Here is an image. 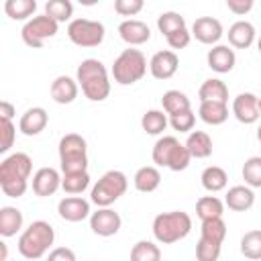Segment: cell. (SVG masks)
<instances>
[{
    "label": "cell",
    "instance_id": "obj_1",
    "mask_svg": "<svg viewBox=\"0 0 261 261\" xmlns=\"http://www.w3.org/2000/svg\"><path fill=\"white\" fill-rule=\"evenodd\" d=\"M33 159L27 153H12L0 163V190L8 198H20L29 188Z\"/></svg>",
    "mask_w": 261,
    "mask_h": 261
},
{
    "label": "cell",
    "instance_id": "obj_2",
    "mask_svg": "<svg viewBox=\"0 0 261 261\" xmlns=\"http://www.w3.org/2000/svg\"><path fill=\"white\" fill-rule=\"evenodd\" d=\"M75 80L82 86V92L88 100L92 102H102L110 94V80H108V69L102 61L98 59H84L77 65Z\"/></svg>",
    "mask_w": 261,
    "mask_h": 261
},
{
    "label": "cell",
    "instance_id": "obj_3",
    "mask_svg": "<svg viewBox=\"0 0 261 261\" xmlns=\"http://www.w3.org/2000/svg\"><path fill=\"white\" fill-rule=\"evenodd\" d=\"M192 230V218L184 210L161 212L153 218V237L161 245H171L186 239Z\"/></svg>",
    "mask_w": 261,
    "mask_h": 261
},
{
    "label": "cell",
    "instance_id": "obj_4",
    "mask_svg": "<svg viewBox=\"0 0 261 261\" xmlns=\"http://www.w3.org/2000/svg\"><path fill=\"white\" fill-rule=\"evenodd\" d=\"M55 241V230L45 220H35L18 237V253L24 259H41Z\"/></svg>",
    "mask_w": 261,
    "mask_h": 261
},
{
    "label": "cell",
    "instance_id": "obj_5",
    "mask_svg": "<svg viewBox=\"0 0 261 261\" xmlns=\"http://www.w3.org/2000/svg\"><path fill=\"white\" fill-rule=\"evenodd\" d=\"M59 163L61 173H84L88 171V143L77 133H67L59 141Z\"/></svg>",
    "mask_w": 261,
    "mask_h": 261
},
{
    "label": "cell",
    "instance_id": "obj_6",
    "mask_svg": "<svg viewBox=\"0 0 261 261\" xmlns=\"http://www.w3.org/2000/svg\"><path fill=\"white\" fill-rule=\"evenodd\" d=\"M153 163L159 165V167H167L171 171H184L188 165H190V151L184 143H179L175 137L167 135V137H161L155 145H153Z\"/></svg>",
    "mask_w": 261,
    "mask_h": 261
},
{
    "label": "cell",
    "instance_id": "obj_7",
    "mask_svg": "<svg viewBox=\"0 0 261 261\" xmlns=\"http://www.w3.org/2000/svg\"><path fill=\"white\" fill-rule=\"evenodd\" d=\"M147 73V59L139 49H124L112 65V77L120 86H130Z\"/></svg>",
    "mask_w": 261,
    "mask_h": 261
},
{
    "label": "cell",
    "instance_id": "obj_8",
    "mask_svg": "<svg viewBox=\"0 0 261 261\" xmlns=\"http://www.w3.org/2000/svg\"><path fill=\"white\" fill-rule=\"evenodd\" d=\"M128 188V179L122 171L118 169H110L106 171L98 181L96 186L92 188V202L98 206V208H108L110 204H114L120 196H124Z\"/></svg>",
    "mask_w": 261,
    "mask_h": 261
},
{
    "label": "cell",
    "instance_id": "obj_9",
    "mask_svg": "<svg viewBox=\"0 0 261 261\" xmlns=\"http://www.w3.org/2000/svg\"><path fill=\"white\" fill-rule=\"evenodd\" d=\"M67 37L77 47H98L104 41V24L90 18H73L67 24Z\"/></svg>",
    "mask_w": 261,
    "mask_h": 261
},
{
    "label": "cell",
    "instance_id": "obj_10",
    "mask_svg": "<svg viewBox=\"0 0 261 261\" xmlns=\"http://www.w3.org/2000/svg\"><path fill=\"white\" fill-rule=\"evenodd\" d=\"M57 29H59V22H55L47 14H39V16H33L31 20L24 22L20 37H22L24 45L39 49V47H43L45 39H51L57 35Z\"/></svg>",
    "mask_w": 261,
    "mask_h": 261
},
{
    "label": "cell",
    "instance_id": "obj_11",
    "mask_svg": "<svg viewBox=\"0 0 261 261\" xmlns=\"http://www.w3.org/2000/svg\"><path fill=\"white\" fill-rule=\"evenodd\" d=\"M122 218L118 212L110 208H98L96 212L90 214V228L98 237H112L120 230Z\"/></svg>",
    "mask_w": 261,
    "mask_h": 261
},
{
    "label": "cell",
    "instance_id": "obj_12",
    "mask_svg": "<svg viewBox=\"0 0 261 261\" xmlns=\"http://www.w3.org/2000/svg\"><path fill=\"white\" fill-rule=\"evenodd\" d=\"M179 67V57L175 55V51H169V49H163V51H157L151 61H149V71L155 80H169L175 75Z\"/></svg>",
    "mask_w": 261,
    "mask_h": 261
},
{
    "label": "cell",
    "instance_id": "obj_13",
    "mask_svg": "<svg viewBox=\"0 0 261 261\" xmlns=\"http://www.w3.org/2000/svg\"><path fill=\"white\" fill-rule=\"evenodd\" d=\"M232 114L243 124H253L259 120V98L251 92H243L232 100Z\"/></svg>",
    "mask_w": 261,
    "mask_h": 261
},
{
    "label": "cell",
    "instance_id": "obj_14",
    "mask_svg": "<svg viewBox=\"0 0 261 261\" xmlns=\"http://www.w3.org/2000/svg\"><path fill=\"white\" fill-rule=\"evenodd\" d=\"M61 177L57 169L53 167H41L35 171L33 175V192L41 198H47V196H53L59 188H61Z\"/></svg>",
    "mask_w": 261,
    "mask_h": 261
},
{
    "label": "cell",
    "instance_id": "obj_15",
    "mask_svg": "<svg viewBox=\"0 0 261 261\" xmlns=\"http://www.w3.org/2000/svg\"><path fill=\"white\" fill-rule=\"evenodd\" d=\"M192 35L204 45H214L222 37V24L214 16H200L192 24Z\"/></svg>",
    "mask_w": 261,
    "mask_h": 261
},
{
    "label": "cell",
    "instance_id": "obj_16",
    "mask_svg": "<svg viewBox=\"0 0 261 261\" xmlns=\"http://www.w3.org/2000/svg\"><path fill=\"white\" fill-rule=\"evenodd\" d=\"M57 212L67 222H82L84 218L90 216V202L80 196H67V198L59 200Z\"/></svg>",
    "mask_w": 261,
    "mask_h": 261
},
{
    "label": "cell",
    "instance_id": "obj_17",
    "mask_svg": "<svg viewBox=\"0 0 261 261\" xmlns=\"http://www.w3.org/2000/svg\"><path fill=\"white\" fill-rule=\"evenodd\" d=\"M47 122H49L47 110L41 108V106H35V108H29V110L20 116V120H18V130H20L22 135H27V137H35V135H39V133L45 130Z\"/></svg>",
    "mask_w": 261,
    "mask_h": 261
},
{
    "label": "cell",
    "instance_id": "obj_18",
    "mask_svg": "<svg viewBox=\"0 0 261 261\" xmlns=\"http://www.w3.org/2000/svg\"><path fill=\"white\" fill-rule=\"evenodd\" d=\"M118 35L124 43L128 45H143L151 39V31L149 27L143 22V20H137V18H128V20H122L118 24Z\"/></svg>",
    "mask_w": 261,
    "mask_h": 261
},
{
    "label": "cell",
    "instance_id": "obj_19",
    "mask_svg": "<svg viewBox=\"0 0 261 261\" xmlns=\"http://www.w3.org/2000/svg\"><path fill=\"white\" fill-rule=\"evenodd\" d=\"M206 61H208V67L216 73H228L234 63H237V55L234 51L228 47V45H214L208 55H206Z\"/></svg>",
    "mask_w": 261,
    "mask_h": 261
},
{
    "label": "cell",
    "instance_id": "obj_20",
    "mask_svg": "<svg viewBox=\"0 0 261 261\" xmlns=\"http://www.w3.org/2000/svg\"><path fill=\"white\" fill-rule=\"evenodd\" d=\"M77 80H71L69 75H57L51 84V98L57 104H71L77 98Z\"/></svg>",
    "mask_w": 261,
    "mask_h": 261
},
{
    "label": "cell",
    "instance_id": "obj_21",
    "mask_svg": "<svg viewBox=\"0 0 261 261\" xmlns=\"http://www.w3.org/2000/svg\"><path fill=\"white\" fill-rule=\"evenodd\" d=\"M224 204L234 212H245L255 204V194L249 186H232L226 192Z\"/></svg>",
    "mask_w": 261,
    "mask_h": 261
},
{
    "label": "cell",
    "instance_id": "obj_22",
    "mask_svg": "<svg viewBox=\"0 0 261 261\" xmlns=\"http://www.w3.org/2000/svg\"><path fill=\"white\" fill-rule=\"evenodd\" d=\"M255 41V27L249 20H237L228 29V43L237 49H247Z\"/></svg>",
    "mask_w": 261,
    "mask_h": 261
},
{
    "label": "cell",
    "instance_id": "obj_23",
    "mask_svg": "<svg viewBox=\"0 0 261 261\" xmlns=\"http://www.w3.org/2000/svg\"><path fill=\"white\" fill-rule=\"evenodd\" d=\"M198 96H200V102H224L226 104L228 102V88L222 80L210 77L200 86Z\"/></svg>",
    "mask_w": 261,
    "mask_h": 261
},
{
    "label": "cell",
    "instance_id": "obj_24",
    "mask_svg": "<svg viewBox=\"0 0 261 261\" xmlns=\"http://www.w3.org/2000/svg\"><path fill=\"white\" fill-rule=\"evenodd\" d=\"M133 184H135V188H137L139 192L151 194V192H155V190L159 188V184H161V173H159V169L153 167V165L139 167L137 173H135V177H133Z\"/></svg>",
    "mask_w": 261,
    "mask_h": 261
},
{
    "label": "cell",
    "instance_id": "obj_25",
    "mask_svg": "<svg viewBox=\"0 0 261 261\" xmlns=\"http://www.w3.org/2000/svg\"><path fill=\"white\" fill-rule=\"evenodd\" d=\"M22 228V212L14 206H2L0 208V234L4 239L14 237Z\"/></svg>",
    "mask_w": 261,
    "mask_h": 261
},
{
    "label": "cell",
    "instance_id": "obj_26",
    "mask_svg": "<svg viewBox=\"0 0 261 261\" xmlns=\"http://www.w3.org/2000/svg\"><path fill=\"white\" fill-rule=\"evenodd\" d=\"M186 147H188L190 155L196 157V159H206V157L212 155V139L204 130L190 133L188 135V141H186Z\"/></svg>",
    "mask_w": 261,
    "mask_h": 261
},
{
    "label": "cell",
    "instance_id": "obj_27",
    "mask_svg": "<svg viewBox=\"0 0 261 261\" xmlns=\"http://www.w3.org/2000/svg\"><path fill=\"white\" fill-rule=\"evenodd\" d=\"M198 114L206 124L218 126L228 118V106L224 102H200Z\"/></svg>",
    "mask_w": 261,
    "mask_h": 261
},
{
    "label": "cell",
    "instance_id": "obj_28",
    "mask_svg": "<svg viewBox=\"0 0 261 261\" xmlns=\"http://www.w3.org/2000/svg\"><path fill=\"white\" fill-rule=\"evenodd\" d=\"M196 214L198 218L204 220H212V218H222L224 214V202L216 196H202L196 202Z\"/></svg>",
    "mask_w": 261,
    "mask_h": 261
},
{
    "label": "cell",
    "instance_id": "obj_29",
    "mask_svg": "<svg viewBox=\"0 0 261 261\" xmlns=\"http://www.w3.org/2000/svg\"><path fill=\"white\" fill-rule=\"evenodd\" d=\"M161 106H163V112L169 114V116H173L177 112H184V110H192L190 108V98L179 90H167L161 96Z\"/></svg>",
    "mask_w": 261,
    "mask_h": 261
},
{
    "label": "cell",
    "instance_id": "obj_30",
    "mask_svg": "<svg viewBox=\"0 0 261 261\" xmlns=\"http://www.w3.org/2000/svg\"><path fill=\"white\" fill-rule=\"evenodd\" d=\"M200 179H202L204 190H208V192H212V194L224 190L226 184H228V175H226V171H224L222 167H218V165H210V167H206V169L202 171Z\"/></svg>",
    "mask_w": 261,
    "mask_h": 261
},
{
    "label": "cell",
    "instance_id": "obj_31",
    "mask_svg": "<svg viewBox=\"0 0 261 261\" xmlns=\"http://www.w3.org/2000/svg\"><path fill=\"white\" fill-rule=\"evenodd\" d=\"M35 10H37V2L35 0H6L4 2V12L12 20H27L29 16L35 14Z\"/></svg>",
    "mask_w": 261,
    "mask_h": 261
},
{
    "label": "cell",
    "instance_id": "obj_32",
    "mask_svg": "<svg viewBox=\"0 0 261 261\" xmlns=\"http://www.w3.org/2000/svg\"><path fill=\"white\" fill-rule=\"evenodd\" d=\"M167 114H163V110H147L141 118V126L147 135H161L167 126Z\"/></svg>",
    "mask_w": 261,
    "mask_h": 261
},
{
    "label": "cell",
    "instance_id": "obj_33",
    "mask_svg": "<svg viewBox=\"0 0 261 261\" xmlns=\"http://www.w3.org/2000/svg\"><path fill=\"white\" fill-rule=\"evenodd\" d=\"M226 237V224L222 218H212V220H204L202 222V228H200V239H206L210 243H216V245H222Z\"/></svg>",
    "mask_w": 261,
    "mask_h": 261
},
{
    "label": "cell",
    "instance_id": "obj_34",
    "mask_svg": "<svg viewBox=\"0 0 261 261\" xmlns=\"http://www.w3.org/2000/svg\"><path fill=\"white\" fill-rule=\"evenodd\" d=\"M130 261H161V249L153 241H139L130 249Z\"/></svg>",
    "mask_w": 261,
    "mask_h": 261
},
{
    "label": "cell",
    "instance_id": "obj_35",
    "mask_svg": "<svg viewBox=\"0 0 261 261\" xmlns=\"http://www.w3.org/2000/svg\"><path fill=\"white\" fill-rule=\"evenodd\" d=\"M157 29L161 31V35L169 37L171 33L179 31V29H186V18L179 14V12H173V10H167V12H161L157 16Z\"/></svg>",
    "mask_w": 261,
    "mask_h": 261
},
{
    "label": "cell",
    "instance_id": "obj_36",
    "mask_svg": "<svg viewBox=\"0 0 261 261\" xmlns=\"http://www.w3.org/2000/svg\"><path fill=\"white\" fill-rule=\"evenodd\" d=\"M241 253L251 261H259L261 259V230H249V232L243 234Z\"/></svg>",
    "mask_w": 261,
    "mask_h": 261
},
{
    "label": "cell",
    "instance_id": "obj_37",
    "mask_svg": "<svg viewBox=\"0 0 261 261\" xmlns=\"http://www.w3.org/2000/svg\"><path fill=\"white\" fill-rule=\"evenodd\" d=\"M45 14L51 16L55 22H65L73 14V4L69 0H49L45 2Z\"/></svg>",
    "mask_w": 261,
    "mask_h": 261
},
{
    "label": "cell",
    "instance_id": "obj_38",
    "mask_svg": "<svg viewBox=\"0 0 261 261\" xmlns=\"http://www.w3.org/2000/svg\"><path fill=\"white\" fill-rule=\"evenodd\" d=\"M88 186H90V175H88V171H84V173H69V175H63V177H61V188H63V192H65V194H71V196L82 194Z\"/></svg>",
    "mask_w": 261,
    "mask_h": 261
},
{
    "label": "cell",
    "instance_id": "obj_39",
    "mask_svg": "<svg viewBox=\"0 0 261 261\" xmlns=\"http://www.w3.org/2000/svg\"><path fill=\"white\" fill-rule=\"evenodd\" d=\"M243 179L249 188H261V157H249L243 163Z\"/></svg>",
    "mask_w": 261,
    "mask_h": 261
},
{
    "label": "cell",
    "instance_id": "obj_40",
    "mask_svg": "<svg viewBox=\"0 0 261 261\" xmlns=\"http://www.w3.org/2000/svg\"><path fill=\"white\" fill-rule=\"evenodd\" d=\"M220 249H222V245L200 239L196 243V259L198 261H218L220 259Z\"/></svg>",
    "mask_w": 261,
    "mask_h": 261
},
{
    "label": "cell",
    "instance_id": "obj_41",
    "mask_svg": "<svg viewBox=\"0 0 261 261\" xmlns=\"http://www.w3.org/2000/svg\"><path fill=\"white\" fill-rule=\"evenodd\" d=\"M194 122H196V116H194L192 110H184V112H177V114L169 116V124L177 133H190L194 128Z\"/></svg>",
    "mask_w": 261,
    "mask_h": 261
},
{
    "label": "cell",
    "instance_id": "obj_42",
    "mask_svg": "<svg viewBox=\"0 0 261 261\" xmlns=\"http://www.w3.org/2000/svg\"><path fill=\"white\" fill-rule=\"evenodd\" d=\"M0 153L10 151V147L14 145V137H16V128L12 124V120H0Z\"/></svg>",
    "mask_w": 261,
    "mask_h": 261
},
{
    "label": "cell",
    "instance_id": "obj_43",
    "mask_svg": "<svg viewBox=\"0 0 261 261\" xmlns=\"http://www.w3.org/2000/svg\"><path fill=\"white\" fill-rule=\"evenodd\" d=\"M114 10L120 16H135L143 10V0H116Z\"/></svg>",
    "mask_w": 261,
    "mask_h": 261
},
{
    "label": "cell",
    "instance_id": "obj_44",
    "mask_svg": "<svg viewBox=\"0 0 261 261\" xmlns=\"http://www.w3.org/2000/svg\"><path fill=\"white\" fill-rule=\"evenodd\" d=\"M165 39H167V45H169L171 49H184V47H188V45H190L192 33H190L188 29H179V31L171 33V35H169V37H165Z\"/></svg>",
    "mask_w": 261,
    "mask_h": 261
},
{
    "label": "cell",
    "instance_id": "obj_45",
    "mask_svg": "<svg viewBox=\"0 0 261 261\" xmlns=\"http://www.w3.org/2000/svg\"><path fill=\"white\" fill-rule=\"evenodd\" d=\"M45 261H77L75 259V253L69 249V247H55Z\"/></svg>",
    "mask_w": 261,
    "mask_h": 261
},
{
    "label": "cell",
    "instance_id": "obj_46",
    "mask_svg": "<svg viewBox=\"0 0 261 261\" xmlns=\"http://www.w3.org/2000/svg\"><path fill=\"white\" fill-rule=\"evenodd\" d=\"M226 8L232 12V14H247L251 8H253V0H226Z\"/></svg>",
    "mask_w": 261,
    "mask_h": 261
},
{
    "label": "cell",
    "instance_id": "obj_47",
    "mask_svg": "<svg viewBox=\"0 0 261 261\" xmlns=\"http://www.w3.org/2000/svg\"><path fill=\"white\" fill-rule=\"evenodd\" d=\"M14 106L10 104V102H6V100H2L0 102V120H12V116H14Z\"/></svg>",
    "mask_w": 261,
    "mask_h": 261
},
{
    "label": "cell",
    "instance_id": "obj_48",
    "mask_svg": "<svg viewBox=\"0 0 261 261\" xmlns=\"http://www.w3.org/2000/svg\"><path fill=\"white\" fill-rule=\"evenodd\" d=\"M0 261H6V243H0Z\"/></svg>",
    "mask_w": 261,
    "mask_h": 261
},
{
    "label": "cell",
    "instance_id": "obj_49",
    "mask_svg": "<svg viewBox=\"0 0 261 261\" xmlns=\"http://www.w3.org/2000/svg\"><path fill=\"white\" fill-rule=\"evenodd\" d=\"M257 139H259V143H261V124H259V128H257Z\"/></svg>",
    "mask_w": 261,
    "mask_h": 261
},
{
    "label": "cell",
    "instance_id": "obj_50",
    "mask_svg": "<svg viewBox=\"0 0 261 261\" xmlns=\"http://www.w3.org/2000/svg\"><path fill=\"white\" fill-rule=\"evenodd\" d=\"M257 49H259V53H261V37H259V41H257Z\"/></svg>",
    "mask_w": 261,
    "mask_h": 261
},
{
    "label": "cell",
    "instance_id": "obj_51",
    "mask_svg": "<svg viewBox=\"0 0 261 261\" xmlns=\"http://www.w3.org/2000/svg\"><path fill=\"white\" fill-rule=\"evenodd\" d=\"M259 112H261V96H259Z\"/></svg>",
    "mask_w": 261,
    "mask_h": 261
}]
</instances>
